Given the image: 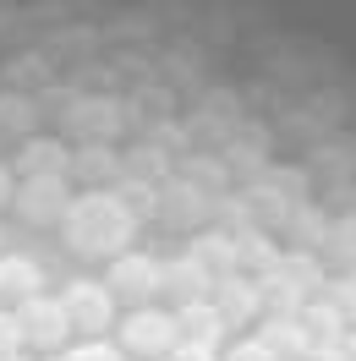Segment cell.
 Returning <instances> with one entry per match:
<instances>
[{"label": "cell", "instance_id": "cell-1", "mask_svg": "<svg viewBox=\"0 0 356 361\" xmlns=\"http://www.w3.org/2000/svg\"><path fill=\"white\" fill-rule=\"evenodd\" d=\"M61 241L77 257H105L110 263V257H121L137 241V219L121 208V197L110 186L105 192H83V197H71L66 219H61Z\"/></svg>", "mask_w": 356, "mask_h": 361}, {"label": "cell", "instance_id": "cell-2", "mask_svg": "<svg viewBox=\"0 0 356 361\" xmlns=\"http://www.w3.org/2000/svg\"><path fill=\"white\" fill-rule=\"evenodd\" d=\"M176 312H165V307H132V312L121 317V334H115V350H126V356H143V361H165L176 350Z\"/></svg>", "mask_w": 356, "mask_h": 361}, {"label": "cell", "instance_id": "cell-3", "mask_svg": "<svg viewBox=\"0 0 356 361\" xmlns=\"http://www.w3.org/2000/svg\"><path fill=\"white\" fill-rule=\"evenodd\" d=\"M132 115H126V99H115V93H77L71 99V110L61 115V126H66L71 137H83V142H110L121 137V126H126Z\"/></svg>", "mask_w": 356, "mask_h": 361}, {"label": "cell", "instance_id": "cell-4", "mask_svg": "<svg viewBox=\"0 0 356 361\" xmlns=\"http://www.w3.org/2000/svg\"><path fill=\"white\" fill-rule=\"evenodd\" d=\"M71 180L66 176H44V180H17V197H11V214L23 219V225L33 230H61V219H66V208H71Z\"/></svg>", "mask_w": 356, "mask_h": 361}, {"label": "cell", "instance_id": "cell-5", "mask_svg": "<svg viewBox=\"0 0 356 361\" xmlns=\"http://www.w3.org/2000/svg\"><path fill=\"white\" fill-rule=\"evenodd\" d=\"M61 312H66L71 334H105L115 323V295L105 290V279H71L61 285Z\"/></svg>", "mask_w": 356, "mask_h": 361}, {"label": "cell", "instance_id": "cell-6", "mask_svg": "<svg viewBox=\"0 0 356 361\" xmlns=\"http://www.w3.org/2000/svg\"><path fill=\"white\" fill-rule=\"evenodd\" d=\"M105 290H110L115 301H126V307H154V295H159V257H148V252H121V257H110Z\"/></svg>", "mask_w": 356, "mask_h": 361}, {"label": "cell", "instance_id": "cell-7", "mask_svg": "<svg viewBox=\"0 0 356 361\" xmlns=\"http://www.w3.org/2000/svg\"><path fill=\"white\" fill-rule=\"evenodd\" d=\"M17 312V329H23V345H39V350H66L71 339V323L66 312H61V301L55 295H33V301H23V307H11Z\"/></svg>", "mask_w": 356, "mask_h": 361}, {"label": "cell", "instance_id": "cell-8", "mask_svg": "<svg viewBox=\"0 0 356 361\" xmlns=\"http://www.w3.org/2000/svg\"><path fill=\"white\" fill-rule=\"evenodd\" d=\"M208 214H214V197H203L192 180L170 176L165 186H159V219H165L170 230H203Z\"/></svg>", "mask_w": 356, "mask_h": 361}, {"label": "cell", "instance_id": "cell-9", "mask_svg": "<svg viewBox=\"0 0 356 361\" xmlns=\"http://www.w3.org/2000/svg\"><path fill=\"white\" fill-rule=\"evenodd\" d=\"M214 312L225 317V329H242V323H252V317L263 312V290H258V279H247V274H225V279H214Z\"/></svg>", "mask_w": 356, "mask_h": 361}, {"label": "cell", "instance_id": "cell-10", "mask_svg": "<svg viewBox=\"0 0 356 361\" xmlns=\"http://www.w3.org/2000/svg\"><path fill=\"white\" fill-rule=\"evenodd\" d=\"M71 170V148L61 137H28L17 159H11V176L17 180H44V176H66Z\"/></svg>", "mask_w": 356, "mask_h": 361}, {"label": "cell", "instance_id": "cell-11", "mask_svg": "<svg viewBox=\"0 0 356 361\" xmlns=\"http://www.w3.org/2000/svg\"><path fill=\"white\" fill-rule=\"evenodd\" d=\"M159 290L176 295V307H192V301H208V290H214V274L181 252V257H170V263H159Z\"/></svg>", "mask_w": 356, "mask_h": 361}, {"label": "cell", "instance_id": "cell-12", "mask_svg": "<svg viewBox=\"0 0 356 361\" xmlns=\"http://www.w3.org/2000/svg\"><path fill=\"white\" fill-rule=\"evenodd\" d=\"M77 176L88 192H105V186H115L121 180V154H115L110 142H83V148H71V170L66 180Z\"/></svg>", "mask_w": 356, "mask_h": 361}, {"label": "cell", "instance_id": "cell-13", "mask_svg": "<svg viewBox=\"0 0 356 361\" xmlns=\"http://www.w3.org/2000/svg\"><path fill=\"white\" fill-rule=\"evenodd\" d=\"M44 290V269L23 257V252H0V301H11V307H23L33 295Z\"/></svg>", "mask_w": 356, "mask_h": 361}, {"label": "cell", "instance_id": "cell-14", "mask_svg": "<svg viewBox=\"0 0 356 361\" xmlns=\"http://www.w3.org/2000/svg\"><path fill=\"white\" fill-rule=\"evenodd\" d=\"M296 323H302V334H307L312 350H334V345L345 339V317H340L334 301H302Z\"/></svg>", "mask_w": 356, "mask_h": 361}, {"label": "cell", "instance_id": "cell-15", "mask_svg": "<svg viewBox=\"0 0 356 361\" xmlns=\"http://www.w3.org/2000/svg\"><path fill=\"white\" fill-rule=\"evenodd\" d=\"M186 257L203 263L214 279L236 274V230H198V235H192V247H186Z\"/></svg>", "mask_w": 356, "mask_h": 361}, {"label": "cell", "instance_id": "cell-16", "mask_svg": "<svg viewBox=\"0 0 356 361\" xmlns=\"http://www.w3.org/2000/svg\"><path fill=\"white\" fill-rule=\"evenodd\" d=\"M176 176L170 170V154L159 148V142H137L121 154V180H137V186H165V180Z\"/></svg>", "mask_w": 356, "mask_h": 361}, {"label": "cell", "instance_id": "cell-17", "mask_svg": "<svg viewBox=\"0 0 356 361\" xmlns=\"http://www.w3.org/2000/svg\"><path fill=\"white\" fill-rule=\"evenodd\" d=\"M176 334L186 339V345H208V350H220L225 317L214 312V301H192V307H176Z\"/></svg>", "mask_w": 356, "mask_h": 361}, {"label": "cell", "instance_id": "cell-18", "mask_svg": "<svg viewBox=\"0 0 356 361\" xmlns=\"http://www.w3.org/2000/svg\"><path fill=\"white\" fill-rule=\"evenodd\" d=\"M280 257H285V252H274V241H268L258 225L236 230V274H247V279L263 274V279H268V274L280 269Z\"/></svg>", "mask_w": 356, "mask_h": 361}, {"label": "cell", "instance_id": "cell-19", "mask_svg": "<svg viewBox=\"0 0 356 361\" xmlns=\"http://www.w3.org/2000/svg\"><path fill=\"white\" fill-rule=\"evenodd\" d=\"M312 257L329 263V269H340V274H351L356 269V214L351 219H329V230H324V241H318Z\"/></svg>", "mask_w": 356, "mask_h": 361}, {"label": "cell", "instance_id": "cell-20", "mask_svg": "<svg viewBox=\"0 0 356 361\" xmlns=\"http://www.w3.org/2000/svg\"><path fill=\"white\" fill-rule=\"evenodd\" d=\"M33 126H39V99L6 88V93H0V137H23V142H28Z\"/></svg>", "mask_w": 356, "mask_h": 361}, {"label": "cell", "instance_id": "cell-21", "mask_svg": "<svg viewBox=\"0 0 356 361\" xmlns=\"http://www.w3.org/2000/svg\"><path fill=\"white\" fill-rule=\"evenodd\" d=\"M258 339H263V345H268L280 361H302V356H312V345H307V334H302V323H296V317H268Z\"/></svg>", "mask_w": 356, "mask_h": 361}, {"label": "cell", "instance_id": "cell-22", "mask_svg": "<svg viewBox=\"0 0 356 361\" xmlns=\"http://www.w3.org/2000/svg\"><path fill=\"white\" fill-rule=\"evenodd\" d=\"M110 192L121 197V208L132 214L137 225H143V219H159V186H137V180H115Z\"/></svg>", "mask_w": 356, "mask_h": 361}, {"label": "cell", "instance_id": "cell-23", "mask_svg": "<svg viewBox=\"0 0 356 361\" xmlns=\"http://www.w3.org/2000/svg\"><path fill=\"white\" fill-rule=\"evenodd\" d=\"M274 274H280V279H290L296 290H312V285H324V263H318L312 252H285Z\"/></svg>", "mask_w": 356, "mask_h": 361}, {"label": "cell", "instance_id": "cell-24", "mask_svg": "<svg viewBox=\"0 0 356 361\" xmlns=\"http://www.w3.org/2000/svg\"><path fill=\"white\" fill-rule=\"evenodd\" d=\"M176 176H181V180H192V186H198L203 197H214V192H220L225 180H230V176H225V164H220V159L208 164V154H192V159H186V164L176 170Z\"/></svg>", "mask_w": 356, "mask_h": 361}, {"label": "cell", "instance_id": "cell-25", "mask_svg": "<svg viewBox=\"0 0 356 361\" xmlns=\"http://www.w3.org/2000/svg\"><path fill=\"white\" fill-rule=\"evenodd\" d=\"M285 225H290V235H296V241H302L307 252H318V241H324L329 219H324L318 208H290V214H285Z\"/></svg>", "mask_w": 356, "mask_h": 361}, {"label": "cell", "instance_id": "cell-26", "mask_svg": "<svg viewBox=\"0 0 356 361\" xmlns=\"http://www.w3.org/2000/svg\"><path fill=\"white\" fill-rule=\"evenodd\" d=\"M6 77L17 82V93H28L33 82L44 88V82H49V61H44V55H11V61H6Z\"/></svg>", "mask_w": 356, "mask_h": 361}, {"label": "cell", "instance_id": "cell-27", "mask_svg": "<svg viewBox=\"0 0 356 361\" xmlns=\"http://www.w3.org/2000/svg\"><path fill=\"white\" fill-rule=\"evenodd\" d=\"M61 361H126V356L115 350L110 339H83V345H77V350H66Z\"/></svg>", "mask_w": 356, "mask_h": 361}, {"label": "cell", "instance_id": "cell-28", "mask_svg": "<svg viewBox=\"0 0 356 361\" xmlns=\"http://www.w3.org/2000/svg\"><path fill=\"white\" fill-rule=\"evenodd\" d=\"M23 350V329H17V312L0 307V356H17Z\"/></svg>", "mask_w": 356, "mask_h": 361}, {"label": "cell", "instance_id": "cell-29", "mask_svg": "<svg viewBox=\"0 0 356 361\" xmlns=\"http://www.w3.org/2000/svg\"><path fill=\"white\" fill-rule=\"evenodd\" d=\"M329 301H334V307H340V317H345V312L356 317V269L334 279V295H329Z\"/></svg>", "mask_w": 356, "mask_h": 361}, {"label": "cell", "instance_id": "cell-30", "mask_svg": "<svg viewBox=\"0 0 356 361\" xmlns=\"http://www.w3.org/2000/svg\"><path fill=\"white\" fill-rule=\"evenodd\" d=\"M225 361H280V356L268 350L263 339H242V345H236V350H230V356H225Z\"/></svg>", "mask_w": 356, "mask_h": 361}, {"label": "cell", "instance_id": "cell-31", "mask_svg": "<svg viewBox=\"0 0 356 361\" xmlns=\"http://www.w3.org/2000/svg\"><path fill=\"white\" fill-rule=\"evenodd\" d=\"M165 361H220V350H208V345H186V339H176V350Z\"/></svg>", "mask_w": 356, "mask_h": 361}, {"label": "cell", "instance_id": "cell-32", "mask_svg": "<svg viewBox=\"0 0 356 361\" xmlns=\"http://www.w3.org/2000/svg\"><path fill=\"white\" fill-rule=\"evenodd\" d=\"M17 197V176H11V164H0V208H11Z\"/></svg>", "mask_w": 356, "mask_h": 361}, {"label": "cell", "instance_id": "cell-33", "mask_svg": "<svg viewBox=\"0 0 356 361\" xmlns=\"http://www.w3.org/2000/svg\"><path fill=\"white\" fill-rule=\"evenodd\" d=\"M0 361H33V356H23V350H17V356H0Z\"/></svg>", "mask_w": 356, "mask_h": 361}, {"label": "cell", "instance_id": "cell-34", "mask_svg": "<svg viewBox=\"0 0 356 361\" xmlns=\"http://www.w3.org/2000/svg\"><path fill=\"white\" fill-rule=\"evenodd\" d=\"M49 361H61V356H49Z\"/></svg>", "mask_w": 356, "mask_h": 361}]
</instances>
